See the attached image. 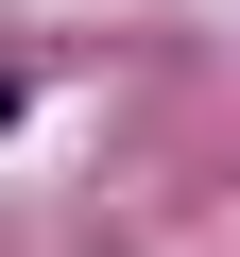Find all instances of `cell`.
<instances>
[{"instance_id":"1","label":"cell","mask_w":240,"mask_h":257,"mask_svg":"<svg viewBox=\"0 0 240 257\" xmlns=\"http://www.w3.org/2000/svg\"><path fill=\"white\" fill-rule=\"evenodd\" d=\"M0 120H18V69H0Z\"/></svg>"}]
</instances>
